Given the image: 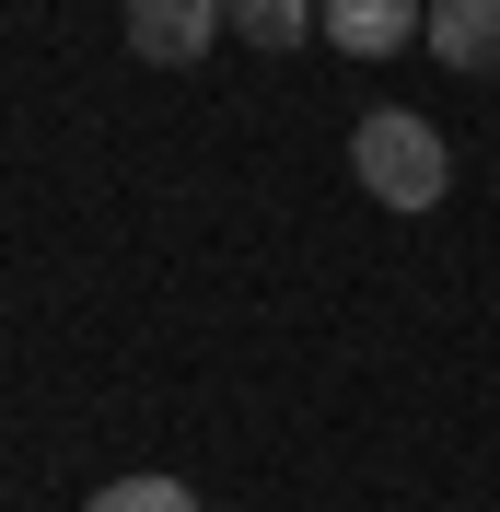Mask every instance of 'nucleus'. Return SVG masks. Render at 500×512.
<instances>
[{"instance_id": "nucleus-1", "label": "nucleus", "mask_w": 500, "mask_h": 512, "mask_svg": "<svg viewBox=\"0 0 500 512\" xmlns=\"http://www.w3.org/2000/svg\"><path fill=\"white\" fill-rule=\"evenodd\" d=\"M349 175H361V198H384V210H442V187H454V152H442V128L419 117V105H373V117L349 128Z\"/></svg>"}, {"instance_id": "nucleus-2", "label": "nucleus", "mask_w": 500, "mask_h": 512, "mask_svg": "<svg viewBox=\"0 0 500 512\" xmlns=\"http://www.w3.org/2000/svg\"><path fill=\"white\" fill-rule=\"evenodd\" d=\"M314 35H326L338 59H396V47H419V35H431V0H326V12H314Z\"/></svg>"}, {"instance_id": "nucleus-3", "label": "nucleus", "mask_w": 500, "mask_h": 512, "mask_svg": "<svg viewBox=\"0 0 500 512\" xmlns=\"http://www.w3.org/2000/svg\"><path fill=\"white\" fill-rule=\"evenodd\" d=\"M210 35H221V0H128V47H140L152 70L210 59Z\"/></svg>"}, {"instance_id": "nucleus-4", "label": "nucleus", "mask_w": 500, "mask_h": 512, "mask_svg": "<svg viewBox=\"0 0 500 512\" xmlns=\"http://www.w3.org/2000/svg\"><path fill=\"white\" fill-rule=\"evenodd\" d=\"M442 70L466 82H500V0H431V35H419Z\"/></svg>"}, {"instance_id": "nucleus-5", "label": "nucleus", "mask_w": 500, "mask_h": 512, "mask_svg": "<svg viewBox=\"0 0 500 512\" xmlns=\"http://www.w3.org/2000/svg\"><path fill=\"white\" fill-rule=\"evenodd\" d=\"M221 24L280 59V47H303V35H314V0H221Z\"/></svg>"}, {"instance_id": "nucleus-6", "label": "nucleus", "mask_w": 500, "mask_h": 512, "mask_svg": "<svg viewBox=\"0 0 500 512\" xmlns=\"http://www.w3.org/2000/svg\"><path fill=\"white\" fill-rule=\"evenodd\" d=\"M82 512H210V501H198L187 478H152V466H140V478H105Z\"/></svg>"}]
</instances>
